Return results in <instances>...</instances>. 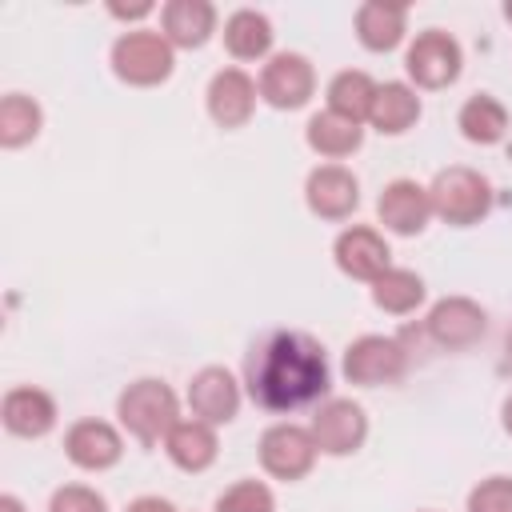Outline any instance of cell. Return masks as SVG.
<instances>
[{
	"label": "cell",
	"instance_id": "obj_1",
	"mask_svg": "<svg viewBox=\"0 0 512 512\" xmlns=\"http://www.w3.org/2000/svg\"><path fill=\"white\" fill-rule=\"evenodd\" d=\"M328 356L308 332H268L244 364V388L264 412H296L328 396Z\"/></svg>",
	"mask_w": 512,
	"mask_h": 512
},
{
	"label": "cell",
	"instance_id": "obj_2",
	"mask_svg": "<svg viewBox=\"0 0 512 512\" xmlns=\"http://www.w3.org/2000/svg\"><path fill=\"white\" fill-rule=\"evenodd\" d=\"M116 416H120V424L128 428L132 440H140L144 448H152V444H160V440L176 428V420H180V400H176V392H172L164 380L144 376V380H132V384L120 392Z\"/></svg>",
	"mask_w": 512,
	"mask_h": 512
},
{
	"label": "cell",
	"instance_id": "obj_3",
	"mask_svg": "<svg viewBox=\"0 0 512 512\" xmlns=\"http://www.w3.org/2000/svg\"><path fill=\"white\" fill-rule=\"evenodd\" d=\"M428 200H432V216H440L452 228H472L492 212V184L488 176H480L468 164H452L440 168L428 184Z\"/></svg>",
	"mask_w": 512,
	"mask_h": 512
},
{
	"label": "cell",
	"instance_id": "obj_4",
	"mask_svg": "<svg viewBox=\"0 0 512 512\" xmlns=\"http://www.w3.org/2000/svg\"><path fill=\"white\" fill-rule=\"evenodd\" d=\"M112 72L116 80L132 84V88H156L172 76L176 68V48L152 32V28H132V32H120L116 44H112Z\"/></svg>",
	"mask_w": 512,
	"mask_h": 512
},
{
	"label": "cell",
	"instance_id": "obj_5",
	"mask_svg": "<svg viewBox=\"0 0 512 512\" xmlns=\"http://www.w3.org/2000/svg\"><path fill=\"white\" fill-rule=\"evenodd\" d=\"M460 68H464V48L456 36H448L444 28H424L416 32V40L408 44L404 52V72L416 88L424 92H436V88H448L460 80Z\"/></svg>",
	"mask_w": 512,
	"mask_h": 512
},
{
	"label": "cell",
	"instance_id": "obj_6",
	"mask_svg": "<svg viewBox=\"0 0 512 512\" xmlns=\"http://www.w3.org/2000/svg\"><path fill=\"white\" fill-rule=\"evenodd\" d=\"M260 468L272 476V480H284V484H296L312 472L320 448L312 440V432L304 424H292V420H280V424H268L260 432Z\"/></svg>",
	"mask_w": 512,
	"mask_h": 512
},
{
	"label": "cell",
	"instance_id": "obj_7",
	"mask_svg": "<svg viewBox=\"0 0 512 512\" xmlns=\"http://www.w3.org/2000/svg\"><path fill=\"white\" fill-rule=\"evenodd\" d=\"M408 372V348L396 336H356L344 348V380L356 388H380V384H396Z\"/></svg>",
	"mask_w": 512,
	"mask_h": 512
},
{
	"label": "cell",
	"instance_id": "obj_8",
	"mask_svg": "<svg viewBox=\"0 0 512 512\" xmlns=\"http://www.w3.org/2000/svg\"><path fill=\"white\" fill-rule=\"evenodd\" d=\"M256 88H260V100H264L268 108H276V112H296V108H304V104L312 100V92H316V68H312V60L300 56V52H276V56H268V64L260 68Z\"/></svg>",
	"mask_w": 512,
	"mask_h": 512
},
{
	"label": "cell",
	"instance_id": "obj_9",
	"mask_svg": "<svg viewBox=\"0 0 512 512\" xmlns=\"http://www.w3.org/2000/svg\"><path fill=\"white\" fill-rule=\"evenodd\" d=\"M316 448L324 456H352L364 448L368 440V416L356 400L348 396H328L316 412H312V424H308Z\"/></svg>",
	"mask_w": 512,
	"mask_h": 512
},
{
	"label": "cell",
	"instance_id": "obj_10",
	"mask_svg": "<svg viewBox=\"0 0 512 512\" xmlns=\"http://www.w3.org/2000/svg\"><path fill=\"white\" fill-rule=\"evenodd\" d=\"M424 332L432 336V344H440L444 352H468L472 344L484 340L488 332V312L472 300V296H444L428 308Z\"/></svg>",
	"mask_w": 512,
	"mask_h": 512
},
{
	"label": "cell",
	"instance_id": "obj_11",
	"mask_svg": "<svg viewBox=\"0 0 512 512\" xmlns=\"http://www.w3.org/2000/svg\"><path fill=\"white\" fill-rule=\"evenodd\" d=\"M304 204L320 220H348L360 204V180L344 164H316L304 180Z\"/></svg>",
	"mask_w": 512,
	"mask_h": 512
},
{
	"label": "cell",
	"instance_id": "obj_12",
	"mask_svg": "<svg viewBox=\"0 0 512 512\" xmlns=\"http://www.w3.org/2000/svg\"><path fill=\"white\" fill-rule=\"evenodd\" d=\"M376 216L380 224L392 232V236H420L432 220V200H428V188L400 176L392 184H384L380 200H376Z\"/></svg>",
	"mask_w": 512,
	"mask_h": 512
},
{
	"label": "cell",
	"instance_id": "obj_13",
	"mask_svg": "<svg viewBox=\"0 0 512 512\" xmlns=\"http://www.w3.org/2000/svg\"><path fill=\"white\" fill-rule=\"evenodd\" d=\"M332 256H336V268H340L344 276H352V280H368V284L392 268L388 240H384L376 228H368V224H352V228H344V232L336 236V244H332Z\"/></svg>",
	"mask_w": 512,
	"mask_h": 512
},
{
	"label": "cell",
	"instance_id": "obj_14",
	"mask_svg": "<svg viewBox=\"0 0 512 512\" xmlns=\"http://www.w3.org/2000/svg\"><path fill=\"white\" fill-rule=\"evenodd\" d=\"M188 408H192L196 420H204L212 428L236 420V412H240V384H236V376L228 368H220V364L200 368L188 380Z\"/></svg>",
	"mask_w": 512,
	"mask_h": 512
},
{
	"label": "cell",
	"instance_id": "obj_15",
	"mask_svg": "<svg viewBox=\"0 0 512 512\" xmlns=\"http://www.w3.org/2000/svg\"><path fill=\"white\" fill-rule=\"evenodd\" d=\"M64 456L84 472H108L124 456V440L108 420H76L64 432Z\"/></svg>",
	"mask_w": 512,
	"mask_h": 512
},
{
	"label": "cell",
	"instance_id": "obj_16",
	"mask_svg": "<svg viewBox=\"0 0 512 512\" xmlns=\"http://www.w3.org/2000/svg\"><path fill=\"white\" fill-rule=\"evenodd\" d=\"M204 100H208V116L220 128H244L252 120V112H256L260 88L244 68H220L208 80V96Z\"/></svg>",
	"mask_w": 512,
	"mask_h": 512
},
{
	"label": "cell",
	"instance_id": "obj_17",
	"mask_svg": "<svg viewBox=\"0 0 512 512\" xmlns=\"http://www.w3.org/2000/svg\"><path fill=\"white\" fill-rule=\"evenodd\" d=\"M0 420L12 436H24V440H40L56 428V400L44 392V388H32V384H20V388H8L4 400H0Z\"/></svg>",
	"mask_w": 512,
	"mask_h": 512
},
{
	"label": "cell",
	"instance_id": "obj_18",
	"mask_svg": "<svg viewBox=\"0 0 512 512\" xmlns=\"http://www.w3.org/2000/svg\"><path fill=\"white\" fill-rule=\"evenodd\" d=\"M216 32V8L208 0H168L160 8V36L172 48H204Z\"/></svg>",
	"mask_w": 512,
	"mask_h": 512
},
{
	"label": "cell",
	"instance_id": "obj_19",
	"mask_svg": "<svg viewBox=\"0 0 512 512\" xmlns=\"http://www.w3.org/2000/svg\"><path fill=\"white\" fill-rule=\"evenodd\" d=\"M164 452L168 460L180 468V472H208L220 456V440H216V428L204 424V420H176V428L164 436Z\"/></svg>",
	"mask_w": 512,
	"mask_h": 512
},
{
	"label": "cell",
	"instance_id": "obj_20",
	"mask_svg": "<svg viewBox=\"0 0 512 512\" xmlns=\"http://www.w3.org/2000/svg\"><path fill=\"white\" fill-rule=\"evenodd\" d=\"M408 36V8L404 4H384L368 0L356 8V40L368 52H392Z\"/></svg>",
	"mask_w": 512,
	"mask_h": 512
},
{
	"label": "cell",
	"instance_id": "obj_21",
	"mask_svg": "<svg viewBox=\"0 0 512 512\" xmlns=\"http://www.w3.org/2000/svg\"><path fill=\"white\" fill-rule=\"evenodd\" d=\"M420 120V96L412 84L404 80H388L376 88V100H372V112H368V124L384 136H404L412 124Z\"/></svg>",
	"mask_w": 512,
	"mask_h": 512
},
{
	"label": "cell",
	"instance_id": "obj_22",
	"mask_svg": "<svg viewBox=\"0 0 512 512\" xmlns=\"http://www.w3.org/2000/svg\"><path fill=\"white\" fill-rule=\"evenodd\" d=\"M304 140H308V148H312L316 156H324L328 164H336V160L352 156V152L364 144V128H360L356 120L336 116L332 108H324V112H316V116L308 120Z\"/></svg>",
	"mask_w": 512,
	"mask_h": 512
},
{
	"label": "cell",
	"instance_id": "obj_23",
	"mask_svg": "<svg viewBox=\"0 0 512 512\" xmlns=\"http://www.w3.org/2000/svg\"><path fill=\"white\" fill-rule=\"evenodd\" d=\"M456 128H460V136H464L468 144H480V148L500 144V140L508 136V108H504L492 92H476V96H468V100L460 104Z\"/></svg>",
	"mask_w": 512,
	"mask_h": 512
},
{
	"label": "cell",
	"instance_id": "obj_24",
	"mask_svg": "<svg viewBox=\"0 0 512 512\" xmlns=\"http://www.w3.org/2000/svg\"><path fill=\"white\" fill-rule=\"evenodd\" d=\"M272 20L256 8H236L228 20H224V48L232 60H264L272 52Z\"/></svg>",
	"mask_w": 512,
	"mask_h": 512
},
{
	"label": "cell",
	"instance_id": "obj_25",
	"mask_svg": "<svg viewBox=\"0 0 512 512\" xmlns=\"http://www.w3.org/2000/svg\"><path fill=\"white\" fill-rule=\"evenodd\" d=\"M376 88H380V84H376L368 72H360V68H344V72H336V76L328 80V108H332L336 116H348V120L364 124L368 112H372Z\"/></svg>",
	"mask_w": 512,
	"mask_h": 512
},
{
	"label": "cell",
	"instance_id": "obj_26",
	"mask_svg": "<svg viewBox=\"0 0 512 512\" xmlns=\"http://www.w3.org/2000/svg\"><path fill=\"white\" fill-rule=\"evenodd\" d=\"M372 304L388 316H408L424 304V276L412 268H388L372 280Z\"/></svg>",
	"mask_w": 512,
	"mask_h": 512
},
{
	"label": "cell",
	"instance_id": "obj_27",
	"mask_svg": "<svg viewBox=\"0 0 512 512\" xmlns=\"http://www.w3.org/2000/svg\"><path fill=\"white\" fill-rule=\"evenodd\" d=\"M40 124H44V112L32 96L8 92L0 100V144L4 148H24L28 140L40 136Z\"/></svg>",
	"mask_w": 512,
	"mask_h": 512
},
{
	"label": "cell",
	"instance_id": "obj_28",
	"mask_svg": "<svg viewBox=\"0 0 512 512\" xmlns=\"http://www.w3.org/2000/svg\"><path fill=\"white\" fill-rule=\"evenodd\" d=\"M216 512H276V496L264 480H236L216 496Z\"/></svg>",
	"mask_w": 512,
	"mask_h": 512
},
{
	"label": "cell",
	"instance_id": "obj_29",
	"mask_svg": "<svg viewBox=\"0 0 512 512\" xmlns=\"http://www.w3.org/2000/svg\"><path fill=\"white\" fill-rule=\"evenodd\" d=\"M468 512H512V476H488L468 492Z\"/></svg>",
	"mask_w": 512,
	"mask_h": 512
},
{
	"label": "cell",
	"instance_id": "obj_30",
	"mask_svg": "<svg viewBox=\"0 0 512 512\" xmlns=\"http://www.w3.org/2000/svg\"><path fill=\"white\" fill-rule=\"evenodd\" d=\"M48 512H108V500L88 484H64L52 492Z\"/></svg>",
	"mask_w": 512,
	"mask_h": 512
},
{
	"label": "cell",
	"instance_id": "obj_31",
	"mask_svg": "<svg viewBox=\"0 0 512 512\" xmlns=\"http://www.w3.org/2000/svg\"><path fill=\"white\" fill-rule=\"evenodd\" d=\"M124 512H176V508H172V500H164V496H136Z\"/></svg>",
	"mask_w": 512,
	"mask_h": 512
},
{
	"label": "cell",
	"instance_id": "obj_32",
	"mask_svg": "<svg viewBox=\"0 0 512 512\" xmlns=\"http://www.w3.org/2000/svg\"><path fill=\"white\" fill-rule=\"evenodd\" d=\"M108 12H112L116 20H144L148 12H156V4H132V8H124V4H108Z\"/></svg>",
	"mask_w": 512,
	"mask_h": 512
},
{
	"label": "cell",
	"instance_id": "obj_33",
	"mask_svg": "<svg viewBox=\"0 0 512 512\" xmlns=\"http://www.w3.org/2000/svg\"><path fill=\"white\" fill-rule=\"evenodd\" d=\"M0 512H28V508H24V500H20V496L4 492V496H0Z\"/></svg>",
	"mask_w": 512,
	"mask_h": 512
},
{
	"label": "cell",
	"instance_id": "obj_34",
	"mask_svg": "<svg viewBox=\"0 0 512 512\" xmlns=\"http://www.w3.org/2000/svg\"><path fill=\"white\" fill-rule=\"evenodd\" d=\"M500 424H504V432L512 436V396L504 400V408H500Z\"/></svg>",
	"mask_w": 512,
	"mask_h": 512
},
{
	"label": "cell",
	"instance_id": "obj_35",
	"mask_svg": "<svg viewBox=\"0 0 512 512\" xmlns=\"http://www.w3.org/2000/svg\"><path fill=\"white\" fill-rule=\"evenodd\" d=\"M504 364L512 368V328H508V340H504Z\"/></svg>",
	"mask_w": 512,
	"mask_h": 512
},
{
	"label": "cell",
	"instance_id": "obj_36",
	"mask_svg": "<svg viewBox=\"0 0 512 512\" xmlns=\"http://www.w3.org/2000/svg\"><path fill=\"white\" fill-rule=\"evenodd\" d=\"M504 20H508V24H512V0H508V4H504Z\"/></svg>",
	"mask_w": 512,
	"mask_h": 512
}]
</instances>
